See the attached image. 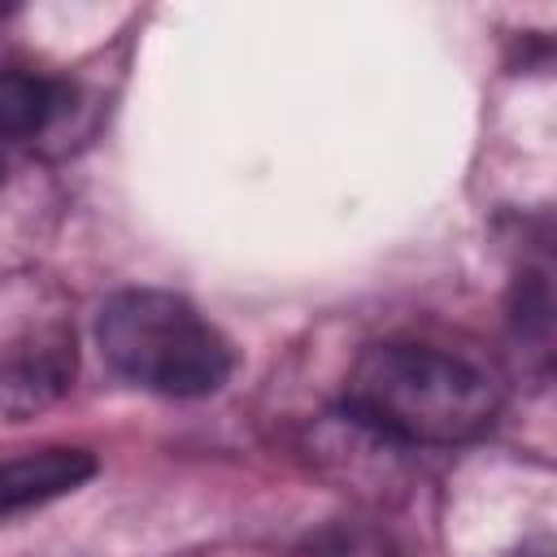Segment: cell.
Returning <instances> with one entry per match:
<instances>
[{
    "label": "cell",
    "mask_w": 557,
    "mask_h": 557,
    "mask_svg": "<svg viewBox=\"0 0 557 557\" xmlns=\"http://www.w3.org/2000/svg\"><path fill=\"white\" fill-rule=\"evenodd\" d=\"M352 422L396 444H466L496 422V379L435 344H370L344 383Z\"/></svg>",
    "instance_id": "6da1fadb"
},
{
    "label": "cell",
    "mask_w": 557,
    "mask_h": 557,
    "mask_svg": "<svg viewBox=\"0 0 557 557\" xmlns=\"http://www.w3.org/2000/svg\"><path fill=\"white\" fill-rule=\"evenodd\" d=\"M96 344L104 361L157 396H209L231 379V344L196 305L157 287H126L100 305Z\"/></svg>",
    "instance_id": "7a4b0ae2"
},
{
    "label": "cell",
    "mask_w": 557,
    "mask_h": 557,
    "mask_svg": "<svg viewBox=\"0 0 557 557\" xmlns=\"http://www.w3.org/2000/svg\"><path fill=\"white\" fill-rule=\"evenodd\" d=\"M74 379V335L65 326H44L17 339L0 357V409L30 413L57 400Z\"/></svg>",
    "instance_id": "3957f363"
},
{
    "label": "cell",
    "mask_w": 557,
    "mask_h": 557,
    "mask_svg": "<svg viewBox=\"0 0 557 557\" xmlns=\"http://www.w3.org/2000/svg\"><path fill=\"white\" fill-rule=\"evenodd\" d=\"M96 474V457L87 448H39L0 461V522L48 505Z\"/></svg>",
    "instance_id": "277c9868"
},
{
    "label": "cell",
    "mask_w": 557,
    "mask_h": 557,
    "mask_svg": "<svg viewBox=\"0 0 557 557\" xmlns=\"http://www.w3.org/2000/svg\"><path fill=\"white\" fill-rule=\"evenodd\" d=\"M65 109V83L35 70L0 74V139H30Z\"/></svg>",
    "instance_id": "5b68a950"
},
{
    "label": "cell",
    "mask_w": 557,
    "mask_h": 557,
    "mask_svg": "<svg viewBox=\"0 0 557 557\" xmlns=\"http://www.w3.org/2000/svg\"><path fill=\"white\" fill-rule=\"evenodd\" d=\"M318 553L322 557H387L383 553V540H374V535H366V531H326L322 540H318Z\"/></svg>",
    "instance_id": "8992f818"
},
{
    "label": "cell",
    "mask_w": 557,
    "mask_h": 557,
    "mask_svg": "<svg viewBox=\"0 0 557 557\" xmlns=\"http://www.w3.org/2000/svg\"><path fill=\"white\" fill-rule=\"evenodd\" d=\"M513 557H557V548H553V540L548 535H540V540H531V544H522Z\"/></svg>",
    "instance_id": "52a82bcc"
},
{
    "label": "cell",
    "mask_w": 557,
    "mask_h": 557,
    "mask_svg": "<svg viewBox=\"0 0 557 557\" xmlns=\"http://www.w3.org/2000/svg\"><path fill=\"white\" fill-rule=\"evenodd\" d=\"M0 187H4V161H0Z\"/></svg>",
    "instance_id": "ba28073f"
}]
</instances>
